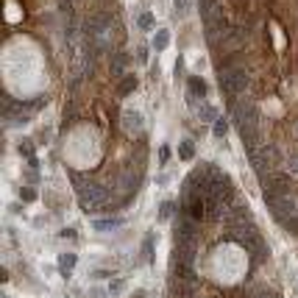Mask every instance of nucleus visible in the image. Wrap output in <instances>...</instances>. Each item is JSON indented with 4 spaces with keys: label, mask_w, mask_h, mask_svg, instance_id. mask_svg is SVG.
Wrapping results in <instances>:
<instances>
[{
    "label": "nucleus",
    "mask_w": 298,
    "mask_h": 298,
    "mask_svg": "<svg viewBox=\"0 0 298 298\" xmlns=\"http://www.w3.org/2000/svg\"><path fill=\"white\" fill-rule=\"evenodd\" d=\"M112 17L109 14H95V17H90L87 23H84V42H90L95 50H103L112 45Z\"/></svg>",
    "instance_id": "obj_1"
},
{
    "label": "nucleus",
    "mask_w": 298,
    "mask_h": 298,
    "mask_svg": "<svg viewBox=\"0 0 298 298\" xmlns=\"http://www.w3.org/2000/svg\"><path fill=\"white\" fill-rule=\"evenodd\" d=\"M72 187H76V195H78L84 209H95V206H101L103 201H109V190L92 179L76 176V179H72Z\"/></svg>",
    "instance_id": "obj_2"
},
{
    "label": "nucleus",
    "mask_w": 298,
    "mask_h": 298,
    "mask_svg": "<svg viewBox=\"0 0 298 298\" xmlns=\"http://www.w3.org/2000/svg\"><path fill=\"white\" fill-rule=\"evenodd\" d=\"M281 162V151L276 148V145H259L257 151H251V165H254V170H257L259 176H270L279 167Z\"/></svg>",
    "instance_id": "obj_3"
},
{
    "label": "nucleus",
    "mask_w": 298,
    "mask_h": 298,
    "mask_svg": "<svg viewBox=\"0 0 298 298\" xmlns=\"http://www.w3.org/2000/svg\"><path fill=\"white\" fill-rule=\"evenodd\" d=\"M217 84H220V90L229 95V101H234V98L248 87V76H245L243 67H223Z\"/></svg>",
    "instance_id": "obj_4"
},
{
    "label": "nucleus",
    "mask_w": 298,
    "mask_h": 298,
    "mask_svg": "<svg viewBox=\"0 0 298 298\" xmlns=\"http://www.w3.org/2000/svg\"><path fill=\"white\" fill-rule=\"evenodd\" d=\"M268 206H270V212H273V217H276V223H279V226H287L292 217H298V198L292 195V192L279 195L276 201H270Z\"/></svg>",
    "instance_id": "obj_5"
},
{
    "label": "nucleus",
    "mask_w": 298,
    "mask_h": 298,
    "mask_svg": "<svg viewBox=\"0 0 298 298\" xmlns=\"http://www.w3.org/2000/svg\"><path fill=\"white\" fill-rule=\"evenodd\" d=\"M284 192H290V184H287V179L284 176H265L262 179V195H265V201H276L279 195H284Z\"/></svg>",
    "instance_id": "obj_6"
},
{
    "label": "nucleus",
    "mask_w": 298,
    "mask_h": 298,
    "mask_svg": "<svg viewBox=\"0 0 298 298\" xmlns=\"http://www.w3.org/2000/svg\"><path fill=\"white\" fill-rule=\"evenodd\" d=\"M120 125H123V131H128V134H139L142 131V114H139L137 109H128V112L123 114V120H120Z\"/></svg>",
    "instance_id": "obj_7"
},
{
    "label": "nucleus",
    "mask_w": 298,
    "mask_h": 298,
    "mask_svg": "<svg viewBox=\"0 0 298 298\" xmlns=\"http://www.w3.org/2000/svg\"><path fill=\"white\" fill-rule=\"evenodd\" d=\"M120 226H123V217H101V220L92 223L95 232H117Z\"/></svg>",
    "instance_id": "obj_8"
},
{
    "label": "nucleus",
    "mask_w": 298,
    "mask_h": 298,
    "mask_svg": "<svg viewBox=\"0 0 298 298\" xmlns=\"http://www.w3.org/2000/svg\"><path fill=\"white\" fill-rule=\"evenodd\" d=\"M187 87H190V95H195V98L206 95V81H203V78H198V76H192L190 81H187Z\"/></svg>",
    "instance_id": "obj_9"
},
{
    "label": "nucleus",
    "mask_w": 298,
    "mask_h": 298,
    "mask_svg": "<svg viewBox=\"0 0 298 298\" xmlns=\"http://www.w3.org/2000/svg\"><path fill=\"white\" fill-rule=\"evenodd\" d=\"M137 84H139L137 76H125L123 81H120V90L117 92H120V95H131V92L137 90Z\"/></svg>",
    "instance_id": "obj_10"
},
{
    "label": "nucleus",
    "mask_w": 298,
    "mask_h": 298,
    "mask_svg": "<svg viewBox=\"0 0 298 298\" xmlns=\"http://www.w3.org/2000/svg\"><path fill=\"white\" fill-rule=\"evenodd\" d=\"M72 268H76V254H61V257H59V270L64 276H70Z\"/></svg>",
    "instance_id": "obj_11"
},
{
    "label": "nucleus",
    "mask_w": 298,
    "mask_h": 298,
    "mask_svg": "<svg viewBox=\"0 0 298 298\" xmlns=\"http://www.w3.org/2000/svg\"><path fill=\"white\" fill-rule=\"evenodd\" d=\"M120 184H123L125 190H128V192L134 195V192H137V187H139V176H137V173H123V179H120Z\"/></svg>",
    "instance_id": "obj_12"
},
{
    "label": "nucleus",
    "mask_w": 298,
    "mask_h": 298,
    "mask_svg": "<svg viewBox=\"0 0 298 298\" xmlns=\"http://www.w3.org/2000/svg\"><path fill=\"white\" fill-rule=\"evenodd\" d=\"M176 209H179V203H176L173 198H167V201L162 203V209H159V220H170V215H173Z\"/></svg>",
    "instance_id": "obj_13"
},
{
    "label": "nucleus",
    "mask_w": 298,
    "mask_h": 298,
    "mask_svg": "<svg viewBox=\"0 0 298 298\" xmlns=\"http://www.w3.org/2000/svg\"><path fill=\"white\" fill-rule=\"evenodd\" d=\"M154 243H156V237H154V234H148L145 243H142V259H145V262H154Z\"/></svg>",
    "instance_id": "obj_14"
},
{
    "label": "nucleus",
    "mask_w": 298,
    "mask_h": 298,
    "mask_svg": "<svg viewBox=\"0 0 298 298\" xmlns=\"http://www.w3.org/2000/svg\"><path fill=\"white\" fill-rule=\"evenodd\" d=\"M167 42H170V31H167V28L156 31V36H154V48H156V50H165V48H167Z\"/></svg>",
    "instance_id": "obj_15"
},
{
    "label": "nucleus",
    "mask_w": 298,
    "mask_h": 298,
    "mask_svg": "<svg viewBox=\"0 0 298 298\" xmlns=\"http://www.w3.org/2000/svg\"><path fill=\"white\" fill-rule=\"evenodd\" d=\"M179 156L181 159H192V156H195V142H192V139H184V142L179 145Z\"/></svg>",
    "instance_id": "obj_16"
},
{
    "label": "nucleus",
    "mask_w": 298,
    "mask_h": 298,
    "mask_svg": "<svg viewBox=\"0 0 298 298\" xmlns=\"http://www.w3.org/2000/svg\"><path fill=\"white\" fill-rule=\"evenodd\" d=\"M125 64H131V56L125 53V50H120V53L114 56V72H123Z\"/></svg>",
    "instance_id": "obj_17"
},
{
    "label": "nucleus",
    "mask_w": 298,
    "mask_h": 298,
    "mask_svg": "<svg viewBox=\"0 0 298 298\" xmlns=\"http://www.w3.org/2000/svg\"><path fill=\"white\" fill-rule=\"evenodd\" d=\"M154 23H156V20H154V14H151V12H142V14H139V20H137V25L142 31H151V28H154Z\"/></svg>",
    "instance_id": "obj_18"
},
{
    "label": "nucleus",
    "mask_w": 298,
    "mask_h": 298,
    "mask_svg": "<svg viewBox=\"0 0 298 298\" xmlns=\"http://www.w3.org/2000/svg\"><path fill=\"white\" fill-rule=\"evenodd\" d=\"M212 131H215V137H226V131H229V123L223 117H217L215 123H212Z\"/></svg>",
    "instance_id": "obj_19"
},
{
    "label": "nucleus",
    "mask_w": 298,
    "mask_h": 298,
    "mask_svg": "<svg viewBox=\"0 0 298 298\" xmlns=\"http://www.w3.org/2000/svg\"><path fill=\"white\" fill-rule=\"evenodd\" d=\"M201 120H206V123H215V120H217V109H215V106H203V109H201Z\"/></svg>",
    "instance_id": "obj_20"
},
{
    "label": "nucleus",
    "mask_w": 298,
    "mask_h": 298,
    "mask_svg": "<svg viewBox=\"0 0 298 298\" xmlns=\"http://www.w3.org/2000/svg\"><path fill=\"white\" fill-rule=\"evenodd\" d=\"M287 173H290V176H298V154L287 156Z\"/></svg>",
    "instance_id": "obj_21"
},
{
    "label": "nucleus",
    "mask_w": 298,
    "mask_h": 298,
    "mask_svg": "<svg viewBox=\"0 0 298 298\" xmlns=\"http://www.w3.org/2000/svg\"><path fill=\"white\" fill-rule=\"evenodd\" d=\"M20 154L28 156V159H34V145H31V142H23V145H20Z\"/></svg>",
    "instance_id": "obj_22"
},
{
    "label": "nucleus",
    "mask_w": 298,
    "mask_h": 298,
    "mask_svg": "<svg viewBox=\"0 0 298 298\" xmlns=\"http://www.w3.org/2000/svg\"><path fill=\"white\" fill-rule=\"evenodd\" d=\"M20 198H23V201H34V198H36V192L31 190V187H23V190H20Z\"/></svg>",
    "instance_id": "obj_23"
},
{
    "label": "nucleus",
    "mask_w": 298,
    "mask_h": 298,
    "mask_svg": "<svg viewBox=\"0 0 298 298\" xmlns=\"http://www.w3.org/2000/svg\"><path fill=\"white\" fill-rule=\"evenodd\" d=\"M187 9H190V0H176V12L179 14H184Z\"/></svg>",
    "instance_id": "obj_24"
},
{
    "label": "nucleus",
    "mask_w": 298,
    "mask_h": 298,
    "mask_svg": "<svg viewBox=\"0 0 298 298\" xmlns=\"http://www.w3.org/2000/svg\"><path fill=\"white\" fill-rule=\"evenodd\" d=\"M120 287H123V281H114V284L109 287V295H120Z\"/></svg>",
    "instance_id": "obj_25"
},
{
    "label": "nucleus",
    "mask_w": 298,
    "mask_h": 298,
    "mask_svg": "<svg viewBox=\"0 0 298 298\" xmlns=\"http://www.w3.org/2000/svg\"><path fill=\"white\" fill-rule=\"evenodd\" d=\"M159 159H162V162H167V159H170V148H167V145H162V151H159Z\"/></svg>",
    "instance_id": "obj_26"
},
{
    "label": "nucleus",
    "mask_w": 298,
    "mask_h": 298,
    "mask_svg": "<svg viewBox=\"0 0 298 298\" xmlns=\"http://www.w3.org/2000/svg\"><path fill=\"white\" fill-rule=\"evenodd\" d=\"M134 298H145V292H137V295H134Z\"/></svg>",
    "instance_id": "obj_27"
},
{
    "label": "nucleus",
    "mask_w": 298,
    "mask_h": 298,
    "mask_svg": "<svg viewBox=\"0 0 298 298\" xmlns=\"http://www.w3.org/2000/svg\"><path fill=\"white\" fill-rule=\"evenodd\" d=\"M295 137H298V123H295Z\"/></svg>",
    "instance_id": "obj_28"
}]
</instances>
